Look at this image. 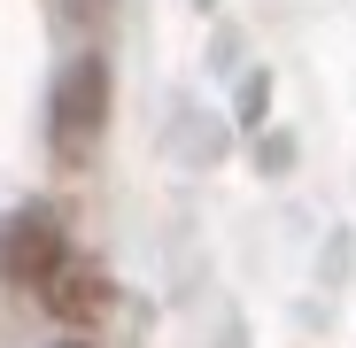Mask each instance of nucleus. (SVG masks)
I'll return each instance as SVG.
<instances>
[{"label":"nucleus","mask_w":356,"mask_h":348,"mask_svg":"<svg viewBox=\"0 0 356 348\" xmlns=\"http://www.w3.org/2000/svg\"><path fill=\"white\" fill-rule=\"evenodd\" d=\"M31 295L63 317V325H101V317H108V271H101L93 256H63Z\"/></svg>","instance_id":"obj_3"},{"label":"nucleus","mask_w":356,"mask_h":348,"mask_svg":"<svg viewBox=\"0 0 356 348\" xmlns=\"http://www.w3.org/2000/svg\"><path fill=\"white\" fill-rule=\"evenodd\" d=\"M63 256H70V240H63V224H54L47 209H16L8 224H0V279L8 286H39Z\"/></svg>","instance_id":"obj_2"},{"label":"nucleus","mask_w":356,"mask_h":348,"mask_svg":"<svg viewBox=\"0 0 356 348\" xmlns=\"http://www.w3.org/2000/svg\"><path fill=\"white\" fill-rule=\"evenodd\" d=\"M108 132V63L101 54H78V63L54 78V101H47V140L63 163H86Z\"/></svg>","instance_id":"obj_1"},{"label":"nucleus","mask_w":356,"mask_h":348,"mask_svg":"<svg viewBox=\"0 0 356 348\" xmlns=\"http://www.w3.org/2000/svg\"><path fill=\"white\" fill-rule=\"evenodd\" d=\"M54 348H86V340H54Z\"/></svg>","instance_id":"obj_4"}]
</instances>
